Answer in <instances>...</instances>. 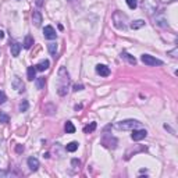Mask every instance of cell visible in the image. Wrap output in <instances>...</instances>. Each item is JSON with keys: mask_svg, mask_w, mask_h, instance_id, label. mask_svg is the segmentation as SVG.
<instances>
[{"mask_svg": "<svg viewBox=\"0 0 178 178\" xmlns=\"http://www.w3.org/2000/svg\"><path fill=\"white\" fill-rule=\"evenodd\" d=\"M59 78H60V84H59V89H57V93L60 96H65L67 92H68V82H70V77L68 73L65 71L64 67L59 70Z\"/></svg>", "mask_w": 178, "mask_h": 178, "instance_id": "1", "label": "cell"}, {"mask_svg": "<svg viewBox=\"0 0 178 178\" xmlns=\"http://www.w3.org/2000/svg\"><path fill=\"white\" fill-rule=\"evenodd\" d=\"M111 20H113V24H114V27L117 28V29H125L127 28V15L123 13V11H114V14H113V17H111Z\"/></svg>", "mask_w": 178, "mask_h": 178, "instance_id": "2", "label": "cell"}, {"mask_svg": "<svg viewBox=\"0 0 178 178\" xmlns=\"http://www.w3.org/2000/svg\"><path fill=\"white\" fill-rule=\"evenodd\" d=\"M139 125V121L137 120H123V121H118V123L116 124V128L120 129V131H128V129H134V128H137Z\"/></svg>", "mask_w": 178, "mask_h": 178, "instance_id": "3", "label": "cell"}, {"mask_svg": "<svg viewBox=\"0 0 178 178\" xmlns=\"http://www.w3.org/2000/svg\"><path fill=\"white\" fill-rule=\"evenodd\" d=\"M142 9L147 14H153L157 10V0H142Z\"/></svg>", "mask_w": 178, "mask_h": 178, "instance_id": "4", "label": "cell"}, {"mask_svg": "<svg viewBox=\"0 0 178 178\" xmlns=\"http://www.w3.org/2000/svg\"><path fill=\"white\" fill-rule=\"evenodd\" d=\"M141 60L143 64L150 65V67H153V65H163V61H161V60L156 59V57H153V56H150V54H142Z\"/></svg>", "mask_w": 178, "mask_h": 178, "instance_id": "5", "label": "cell"}, {"mask_svg": "<svg viewBox=\"0 0 178 178\" xmlns=\"http://www.w3.org/2000/svg\"><path fill=\"white\" fill-rule=\"evenodd\" d=\"M147 135L146 129H132V134H131V138H132L134 141H142V139H145Z\"/></svg>", "mask_w": 178, "mask_h": 178, "instance_id": "6", "label": "cell"}, {"mask_svg": "<svg viewBox=\"0 0 178 178\" xmlns=\"http://www.w3.org/2000/svg\"><path fill=\"white\" fill-rule=\"evenodd\" d=\"M11 85H13V88L15 89L17 92H20V93H23L24 91H25V85H24V82L20 79L18 77H14L13 81H11Z\"/></svg>", "mask_w": 178, "mask_h": 178, "instance_id": "7", "label": "cell"}, {"mask_svg": "<svg viewBox=\"0 0 178 178\" xmlns=\"http://www.w3.org/2000/svg\"><path fill=\"white\" fill-rule=\"evenodd\" d=\"M43 35H45V38L46 39H49V41H53V39H56V36H57L54 28L50 27V25L45 27V29H43Z\"/></svg>", "mask_w": 178, "mask_h": 178, "instance_id": "8", "label": "cell"}, {"mask_svg": "<svg viewBox=\"0 0 178 178\" xmlns=\"http://www.w3.org/2000/svg\"><path fill=\"white\" fill-rule=\"evenodd\" d=\"M96 73L99 74L100 77H109L110 75V68L105 64H97L96 65Z\"/></svg>", "mask_w": 178, "mask_h": 178, "instance_id": "9", "label": "cell"}, {"mask_svg": "<svg viewBox=\"0 0 178 178\" xmlns=\"http://www.w3.org/2000/svg\"><path fill=\"white\" fill-rule=\"evenodd\" d=\"M42 14L38 11V10H35L33 13H32V23H33V25L35 27H41L42 25Z\"/></svg>", "mask_w": 178, "mask_h": 178, "instance_id": "10", "label": "cell"}, {"mask_svg": "<svg viewBox=\"0 0 178 178\" xmlns=\"http://www.w3.org/2000/svg\"><path fill=\"white\" fill-rule=\"evenodd\" d=\"M10 52H11V56H13V57H17V56L20 54V52H21V43L13 42V43L10 45Z\"/></svg>", "mask_w": 178, "mask_h": 178, "instance_id": "11", "label": "cell"}, {"mask_svg": "<svg viewBox=\"0 0 178 178\" xmlns=\"http://www.w3.org/2000/svg\"><path fill=\"white\" fill-rule=\"evenodd\" d=\"M28 167L32 170V171H36L39 169V160L36 157H29L28 159Z\"/></svg>", "mask_w": 178, "mask_h": 178, "instance_id": "12", "label": "cell"}, {"mask_svg": "<svg viewBox=\"0 0 178 178\" xmlns=\"http://www.w3.org/2000/svg\"><path fill=\"white\" fill-rule=\"evenodd\" d=\"M49 65H50L49 60H41V61L35 65V68H36V71H45V70L49 68Z\"/></svg>", "mask_w": 178, "mask_h": 178, "instance_id": "13", "label": "cell"}, {"mask_svg": "<svg viewBox=\"0 0 178 178\" xmlns=\"http://www.w3.org/2000/svg\"><path fill=\"white\" fill-rule=\"evenodd\" d=\"M27 77H28V81H33L35 78H36V68L31 65V67H28L27 70Z\"/></svg>", "mask_w": 178, "mask_h": 178, "instance_id": "14", "label": "cell"}, {"mask_svg": "<svg viewBox=\"0 0 178 178\" xmlns=\"http://www.w3.org/2000/svg\"><path fill=\"white\" fill-rule=\"evenodd\" d=\"M35 85H36V89H39V91L45 89V86H46V78H45V77L36 78V81H35Z\"/></svg>", "mask_w": 178, "mask_h": 178, "instance_id": "15", "label": "cell"}, {"mask_svg": "<svg viewBox=\"0 0 178 178\" xmlns=\"http://www.w3.org/2000/svg\"><path fill=\"white\" fill-rule=\"evenodd\" d=\"M121 59H125L128 63H129V64H134V65L137 64V60H135V57H132L131 54H128L127 52H123V53H121Z\"/></svg>", "mask_w": 178, "mask_h": 178, "instance_id": "16", "label": "cell"}, {"mask_svg": "<svg viewBox=\"0 0 178 178\" xmlns=\"http://www.w3.org/2000/svg\"><path fill=\"white\" fill-rule=\"evenodd\" d=\"M102 143H103L106 147H113V149H114V147L117 146V139L109 137V142H107V141H102Z\"/></svg>", "mask_w": 178, "mask_h": 178, "instance_id": "17", "label": "cell"}, {"mask_svg": "<svg viewBox=\"0 0 178 178\" xmlns=\"http://www.w3.org/2000/svg\"><path fill=\"white\" fill-rule=\"evenodd\" d=\"M129 27L132 28V29H139V28L145 27V21L143 20H135V21H132L131 23V25Z\"/></svg>", "mask_w": 178, "mask_h": 178, "instance_id": "18", "label": "cell"}, {"mask_svg": "<svg viewBox=\"0 0 178 178\" xmlns=\"http://www.w3.org/2000/svg\"><path fill=\"white\" fill-rule=\"evenodd\" d=\"M47 49H49V53H50L53 57H56V56H57V45H56L54 42L49 43V45H47Z\"/></svg>", "mask_w": 178, "mask_h": 178, "instance_id": "19", "label": "cell"}, {"mask_svg": "<svg viewBox=\"0 0 178 178\" xmlns=\"http://www.w3.org/2000/svg\"><path fill=\"white\" fill-rule=\"evenodd\" d=\"M33 45V38L31 35H27L25 36V41H24V47L25 49H31V46Z\"/></svg>", "mask_w": 178, "mask_h": 178, "instance_id": "20", "label": "cell"}, {"mask_svg": "<svg viewBox=\"0 0 178 178\" xmlns=\"http://www.w3.org/2000/svg\"><path fill=\"white\" fill-rule=\"evenodd\" d=\"M65 132L67 134H74L75 132V127H74V124L71 121H67L65 123Z\"/></svg>", "mask_w": 178, "mask_h": 178, "instance_id": "21", "label": "cell"}, {"mask_svg": "<svg viewBox=\"0 0 178 178\" xmlns=\"http://www.w3.org/2000/svg\"><path fill=\"white\" fill-rule=\"evenodd\" d=\"M78 145H79L78 142H70L68 145L65 146V149H67V152H75L78 149Z\"/></svg>", "mask_w": 178, "mask_h": 178, "instance_id": "22", "label": "cell"}, {"mask_svg": "<svg viewBox=\"0 0 178 178\" xmlns=\"http://www.w3.org/2000/svg\"><path fill=\"white\" fill-rule=\"evenodd\" d=\"M95 129H96V123H91L89 125L84 127V132H85V134H89V132H93Z\"/></svg>", "mask_w": 178, "mask_h": 178, "instance_id": "23", "label": "cell"}, {"mask_svg": "<svg viewBox=\"0 0 178 178\" xmlns=\"http://www.w3.org/2000/svg\"><path fill=\"white\" fill-rule=\"evenodd\" d=\"M10 121V117L7 114H6L4 111H0V123L1 124H6Z\"/></svg>", "mask_w": 178, "mask_h": 178, "instance_id": "24", "label": "cell"}, {"mask_svg": "<svg viewBox=\"0 0 178 178\" xmlns=\"http://www.w3.org/2000/svg\"><path fill=\"white\" fill-rule=\"evenodd\" d=\"M28 107H29V103H28V100H23L21 103H20V111H21V113L27 111Z\"/></svg>", "mask_w": 178, "mask_h": 178, "instance_id": "25", "label": "cell"}, {"mask_svg": "<svg viewBox=\"0 0 178 178\" xmlns=\"http://www.w3.org/2000/svg\"><path fill=\"white\" fill-rule=\"evenodd\" d=\"M43 110H45L46 114H49V116H52V114H53V113L56 111V109H54V106H53V105H49L47 107H45Z\"/></svg>", "mask_w": 178, "mask_h": 178, "instance_id": "26", "label": "cell"}, {"mask_svg": "<svg viewBox=\"0 0 178 178\" xmlns=\"http://www.w3.org/2000/svg\"><path fill=\"white\" fill-rule=\"evenodd\" d=\"M125 1H127L128 7H129L131 10L137 9V6H138V0H125Z\"/></svg>", "mask_w": 178, "mask_h": 178, "instance_id": "27", "label": "cell"}, {"mask_svg": "<svg viewBox=\"0 0 178 178\" xmlns=\"http://www.w3.org/2000/svg\"><path fill=\"white\" fill-rule=\"evenodd\" d=\"M155 24L156 25H160V27H167V21L164 18H156Z\"/></svg>", "mask_w": 178, "mask_h": 178, "instance_id": "28", "label": "cell"}, {"mask_svg": "<svg viewBox=\"0 0 178 178\" xmlns=\"http://www.w3.org/2000/svg\"><path fill=\"white\" fill-rule=\"evenodd\" d=\"M6 100H7V96H6V93L3 91H0V105H3Z\"/></svg>", "mask_w": 178, "mask_h": 178, "instance_id": "29", "label": "cell"}, {"mask_svg": "<svg viewBox=\"0 0 178 178\" xmlns=\"http://www.w3.org/2000/svg\"><path fill=\"white\" fill-rule=\"evenodd\" d=\"M71 164H73L74 169H79V166H81V161L78 159H73V161H71Z\"/></svg>", "mask_w": 178, "mask_h": 178, "instance_id": "30", "label": "cell"}, {"mask_svg": "<svg viewBox=\"0 0 178 178\" xmlns=\"http://www.w3.org/2000/svg\"><path fill=\"white\" fill-rule=\"evenodd\" d=\"M167 54L169 56H171V57H174V59H175V57H178V49L177 47H175V49H174V50H171V52H169V53H167Z\"/></svg>", "mask_w": 178, "mask_h": 178, "instance_id": "31", "label": "cell"}, {"mask_svg": "<svg viewBox=\"0 0 178 178\" xmlns=\"http://www.w3.org/2000/svg\"><path fill=\"white\" fill-rule=\"evenodd\" d=\"M82 89H84V85H81V84H79V85H74V91L75 92L82 91Z\"/></svg>", "mask_w": 178, "mask_h": 178, "instance_id": "32", "label": "cell"}, {"mask_svg": "<svg viewBox=\"0 0 178 178\" xmlns=\"http://www.w3.org/2000/svg\"><path fill=\"white\" fill-rule=\"evenodd\" d=\"M15 150H17V153H21V152H24V146H21V145H18Z\"/></svg>", "mask_w": 178, "mask_h": 178, "instance_id": "33", "label": "cell"}, {"mask_svg": "<svg viewBox=\"0 0 178 178\" xmlns=\"http://www.w3.org/2000/svg\"><path fill=\"white\" fill-rule=\"evenodd\" d=\"M42 4H43V0H36V6H39V7H41Z\"/></svg>", "mask_w": 178, "mask_h": 178, "instance_id": "34", "label": "cell"}, {"mask_svg": "<svg viewBox=\"0 0 178 178\" xmlns=\"http://www.w3.org/2000/svg\"><path fill=\"white\" fill-rule=\"evenodd\" d=\"M3 38H4V32H3V31H0V41H1Z\"/></svg>", "mask_w": 178, "mask_h": 178, "instance_id": "35", "label": "cell"}, {"mask_svg": "<svg viewBox=\"0 0 178 178\" xmlns=\"http://www.w3.org/2000/svg\"><path fill=\"white\" fill-rule=\"evenodd\" d=\"M43 157H46V159H49V157H50V155H49V153H45V155H43Z\"/></svg>", "mask_w": 178, "mask_h": 178, "instance_id": "36", "label": "cell"}, {"mask_svg": "<svg viewBox=\"0 0 178 178\" xmlns=\"http://www.w3.org/2000/svg\"><path fill=\"white\" fill-rule=\"evenodd\" d=\"M161 1H164V3H167V1H173V0H161Z\"/></svg>", "mask_w": 178, "mask_h": 178, "instance_id": "37", "label": "cell"}, {"mask_svg": "<svg viewBox=\"0 0 178 178\" xmlns=\"http://www.w3.org/2000/svg\"><path fill=\"white\" fill-rule=\"evenodd\" d=\"M68 1H73V0H68Z\"/></svg>", "mask_w": 178, "mask_h": 178, "instance_id": "38", "label": "cell"}]
</instances>
